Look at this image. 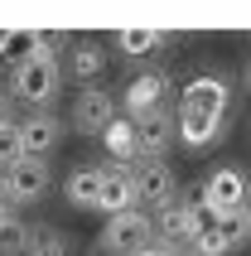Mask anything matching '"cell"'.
Wrapping results in <instances>:
<instances>
[{
	"label": "cell",
	"instance_id": "1",
	"mask_svg": "<svg viewBox=\"0 0 251 256\" xmlns=\"http://www.w3.org/2000/svg\"><path fill=\"white\" fill-rule=\"evenodd\" d=\"M10 97L29 102V106H48L58 97V82H63V68H58V54H54V34H34V54L24 63H14L10 72Z\"/></svg>",
	"mask_w": 251,
	"mask_h": 256
},
{
	"label": "cell",
	"instance_id": "2",
	"mask_svg": "<svg viewBox=\"0 0 251 256\" xmlns=\"http://www.w3.org/2000/svg\"><path fill=\"white\" fill-rule=\"evenodd\" d=\"M232 106V82L227 72H198L194 82H184V97L174 116H203V121H222Z\"/></svg>",
	"mask_w": 251,
	"mask_h": 256
},
{
	"label": "cell",
	"instance_id": "3",
	"mask_svg": "<svg viewBox=\"0 0 251 256\" xmlns=\"http://www.w3.org/2000/svg\"><path fill=\"white\" fill-rule=\"evenodd\" d=\"M145 242H154V222H150L145 208H130V213L106 218V232H102V246H106V252L130 256V252H140Z\"/></svg>",
	"mask_w": 251,
	"mask_h": 256
},
{
	"label": "cell",
	"instance_id": "4",
	"mask_svg": "<svg viewBox=\"0 0 251 256\" xmlns=\"http://www.w3.org/2000/svg\"><path fill=\"white\" fill-rule=\"evenodd\" d=\"M251 237L246 228V208H237V213H218V222H212V232H203L194 242V256H232L242 242Z\"/></svg>",
	"mask_w": 251,
	"mask_h": 256
},
{
	"label": "cell",
	"instance_id": "5",
	"mask_svg": "<svg viewBox=\"0 0 251 256\" xmlns=\"http://www.w3.org/2000/svg\"><path fill=\"white\" fill-rule=\"evenodd\" d=\"M130 179H136V203H145V208H164L174 198V170L164 160H136Z\"/></svg>",
	"mask_w": 251,
	"mask_h": 256
},
{
	"label": "cell",
	"instance_id": "6",
	"mask_svg": "<svg viewBox=\"0 0 251 256\" xmlns=\"http://www.w3.org/2000/svg\"><path fill=\"white\" fill-rule=\"evenodd\" d=\"M5 188H10V203H39L48 194V160H14L10 170H0Z\"/></svg>",
	"mask_w": 251,
	"mask_h": 256
},
{
	"label": "cell",
	"instance_id": "7",
	"mask_svg": "<svg viewBox=\"0 0 251 256\" xmlns=\"http://www.w3.org/2000/svg\"><path fill=\"white\" fill-rule=\"evenodd\" d=\"M112 121H116V97L106 87H82L78 102H72V126L82 136H102Z\"/></svg>",
	"mask_w": 251,
	"mask_h": 256
},
{
	"label": "cell",
	"instance_id": "8",
	"mask_svg": "<svg viewBox=\"0 0 251 256\" xmlns=\"http://www.w3.org/2000/svg\"><path fill=\"white\" fill-rule=\"evenodd\" d=\"M164 97H169V72H160V68L136 72V78H130V87H126V116L136 121V116L160 112V106H164Z\"/></svg>",
	"mask_w": 251,
	"mask_h": 256
},
{
	"label": "cell",
	"instance_id": "9",
	"mask_svg": "<svg viewBox=\"0 0 251 256\" xmlns=\"http://www.w3.org/2000/svg\"><path fill=\"white\" fill-rule=\"evenodd\" d=\"M14 130H20V155L24 160H44L58 145V136H63V121H58L54 112H34L29 121H14Z\"/></svg>",
	"mask_w": 251,
	"mask_h": 256
},
{
	"label": "cell",
	"instance_id": "10",
	"mask_svg": "<svg viewBox=\"0 0 251 256\" xmlns=\"http://www.w3.org/2000/svg\"><path fill=\"white\" fill-rule=\"evenodd\" d=\"M130 126H136L140 160H160L169 145H174V112H169V106H160V112H150V116H136Z\"/></svg>",
	"mask_w": 251,
	"mask_h": 256
},
{
	"label": "cell",
	"instance_id": "11",
	"mask_svg": "<svg viewBox=\"0 0 251 256\" xmlns=\"http://www.w3.org/2000/svg\"><path fill=\"white\" fill-rule=\"evenodd\" d=\"M198 198L208 203L212 213H237V208H246V179L237 170H212L208 184L198 188Z\"/></svg>",
	"mask_w": 251,
	"mask_h": 256
},
{
	"label": "cell",
	"instance_id": "12",
	"mask_svg": "<svg viewBox=\"0 0 251 256\" xmlns=\"http://www.w3.org/2000/svg\"><path fill=\"white\" fill-rule=\"evenodd\" d=\"M154 222V237H160V246H194V208H188V198H169L164 208H160V218H150Z\"/></svg>",
	"mask_w": 251,
	"mask_h": 256
},
{
	"label": "cell",
	"instance_id": "13",
	"mask_svg": "<svg viewBox=\"0 0 251 256\" xmlns=\"http://www.w3.org/2000/svg\"><path fill=\"white\" fill-rule=\"evenodd\" d=\"M102 213H130L136 208V179H130V170H121V164H112V170H102V198H97Z\"/></svg>",
	"mask_w": 251,
	"mask_h": 256
},
{
	"label": "cell",
	"instance_id": "14",
	"mask_svg": "<svg viewBox=\"0 0 251 256\" xmlns=\"http://www.w3.org/2000/svg\"><path fill=\"white\" fill-rule=\"evenodd\" d=\"M102 140H106V155L121 164V170H130L140 160V150H136V126H130V116H116L112 126L102 130Z\"/></svg>",
	"mask_w": 251,
	"mask_h": 256
},
{
	"label": "cell",
	"instance_id": "15",
	"mask_svg": "<svg viewBox=\"0 0 251 256\" xmlns=\"http://www.w3.org/2000/svg\"><path fill=\"white\" fill-rule=\"evenodd\" d=\"M63 194H68V203H78V208H97V198H102V170H97V164L72 170L68 184H63Z\"/></svg>",
	"mask_w": 251,
	"mask_h": 256
},
{
	"label": "cell",
	"instance_id": "16",
	"mask_svg": "<svg viewBox=\"0 0 251 256\" xmlns=\"http://www.w3.org/2000/svg\"><path fill=\"white\" fill-rule=\"evenodd\" d=\"M102 68H106V54H102L97 44H78V48H72V58H68V72L78 78V82H97Z\"/></svg>",
	"mask_w": 251,
	"mask_h": 256
},
{
	"label": "cell",
	"instance_id": "17",
	"mask_svg": "<svg viewBox=\"0 0 251 256\" xmlns=\"http://www.w3.org/2000/svg\"><path fill=\"white\" fill-rule=\"evenodd\" d=\"M160 29H136V24H126V29H116V44H121V54H130V58H140V54H154L160 48Z\"/></svg>",
	"mask_w": 251,
	"mask_h": 256
},
{
	"label": "cell",
	"instance_id": "18",
	"mask_svg": "<svg viewBox=\"0 0 251 256\" xmlns=\"http://www.w3.org/2000/svg\"><path fill=\"white\" fill-rule=\"evenodd\" d=\"M24 256H68L58 228H29L24 232Z\"/></svg>",
	"mask_w": 251,
	"mask_h": 256
},
{
	"label": "cell",
	"instance_id": "19",
	"mask_svg": "<svg viewBox=\"0 0 251 256\" xmlns=\"http://www.w3.org/2000/svg\"><path fill=\"white\" fill-rule=\"evenodd\" d=\"M29 54H34V29H5V34H0V58L24 63Z\"/></svg>",
	"mask_w": 251,
	"mask_h": 256
},
{
	"label": "cell",
	"instance_id": "20",
	"mask_svg": "<svg viewBox=\"0 0 251 256\" xmlns=\"http://www.w3.org/2000/svg\"><path fill=\"white\" fill-rule=\"evenodd\" d=\"M24 222L20 218H10L5 228H0V256H24Z\"/></svg>",
	"mask_w": 251,
	"mask_h": 256
},
{
	"label": "cell",
	"instance_id": "21",
	"mask_svg": "<svg viewBox=\"0 0 251 256\" xmlns=\"http://www.w3.org/2000/svg\"><path fill=\"white\" fill-rule=\"evenodd\" d=\"M14 160H20V130L10 121V126H0V170H10Z\"/></svg>",
	"mask_w": 251,
	"mask_h": 256
},
{
	"label": "cell",
	"instance_id": "22",
	"mask_svg": "<svg viewBox=\"0 0 251 256\" xmlns=\"http://www.w3.org/2000/svg\"><path fill=\"white\" fill-rule=\"evenodd\" d=\"M10 121H14V97L0 87V126H10Z\"/></svg>",
	"mask_w": 251,
	"mask_h": 256
},
{
	"label": "cell",
	"instance_id": "23",
	"mask_svg": "<svg viewBox=\"0 0 251 256\" xmlns=\"http://www.w3.org/2000/svg\"><path fill=\"white\" fill-rule=\"evenodd\" d=\"M164 252H169V246H160V242H145L140 252H130V256H164Z\"/></svg>",
	"mask_w": 251,
	"mask_h": 256
},
{
	"label": "cell",
	"instance_id": "24",
	"mask_svg": "<svg viewBox=\"0 0 251 256\" xmlns=\"http://www.w3.org/2000/svg\"><path fill=\"white\" fill-rule=\"evenodd\" d=\"M14 203H10V188H5V179H0V213H10Z\"/></svg>",
	"mask_w": 251,
	"mask_h": 256
},
{
	"label": "cell",
	"instance_id": "25",
	"mask_svg": "<svg viewBox=\"0 0 251 256\" xmlns=\"http://www.w3.org/2000/svg\"><path fill=\"white\" fill-rule=\"evenodd\" d=\"M164 256H194V252H184V246H169V252Z\"/></svg>",
	"mask_w": 251,
	"mask_h": 256
},
{
	"label": "cell",
	"instance_id": "26",
	"mask_svg": "<svg viewBox=\"0 0 251 256\" xmlns=\"http://www.w3.org/2000/svg\"><path fill=\"white\" fill-rule=\"evenodd\" d=\"M10 218H14V213H0V228H5V222H10Z\"/></svg>",
	"mask_w": 251,
	"mask_h": 256
},
{
	"label": "cell",
	"instance_id": "27",
	"mask_svg": "<svg viewBox=\"0 0 251 256\" xmlns=\"http://www.w3.org/2000/svg\"><path fill=\"white\" fill-rule=\"evenodd\" d=\"M246 87H251V63H246Z\"/></svg>",
	"mask_w": 251,
	"mask_h": 256
},
{
	"label": "cell",
	"instance_id": "28",
	"mask_svg": "<svg viewBox=\"0 0 251 256\" xmlns=\"http://www.w3.org/2000/svg\"><path fill=\"white\" fill-rule=\"evenodd\" d=\"M246 228H251V208H246Z\"/></svg>",
	"mask_w": 251,
	"mask_h": 256
},
{
	"label": "cell",
	"instance_id": "29",
	"mask_svg": "<svg viewBox=\"0 0 251 256\" xmlns=\"http://www.w3.org/2000/svg\"><path fill=\"white\" fill-rule=\"evenodd\" d=\"M246 198H251V184H246Z\"/></svg>",
	"mask_w": 251,
	"mask_h": 256
}]
</instances>
